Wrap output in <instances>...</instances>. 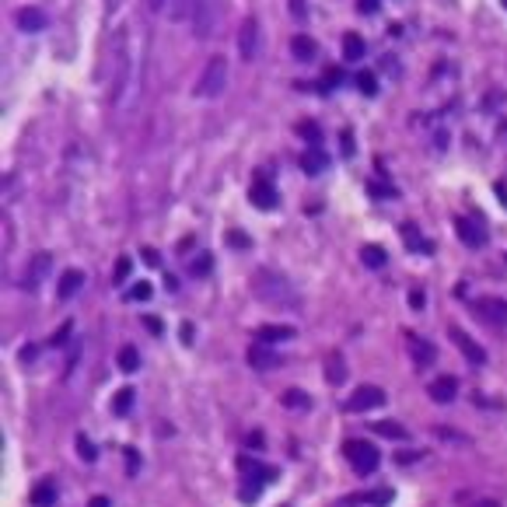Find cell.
Segmentation results:
<instances>
[{"mask_svg":"<svg viewBox=\"0 0 507 507\" xmlns=\"http://www.w3.org/2000/svg\"><path fill=\"white\" fill-rule=\"evenodd\" d=\"M252 294L269 308H301V294L294 291L291 280L276 269H259L252 276Z\"/></svg>","mask_w":507,"mask_h":507,"instance_id":"cell-1","label":"cell"},{"mask_svg":"<svg viewBox=\"0 0 507 507\" xmlns=\"http://www.w3.org/2000/svg\"><path fill=\"white\" fill-rule=\"evenodd\" d=\"M238 472H242V483H245L242 486V500H256L262 493V486L276 479V469L273 466H262V462H256L249 455L238 459Z\"/></svg>","mask_w":507,"mask_h":507,"instance_id":"cell-2","label":"cell"},{"mask_svg":"<svg viewBox=\"0 0 507 507\" xmlns=\"http://www.w3.org/2000/svg\"><path fill=\"white\" fill-rule=\"evenodd\" d=\"M343 459L354 466V472H357V476H371V472L378 469V462H381L378 448H374L371 441H361V437L343 441Z\"/></svg>","mask_w":507,"mask_h":507,"instance_id":"cell-3","label":"cell"},{"mask_svg":"<svg viewBox=\"0 0 507 507\" xmlns=\"http://www.w3.org/2000/svg\"><path fill=\"white\" fill-rule=\"evenodd\" d=\"M224 88H228V60L217 52V56H210V60H207V67H203V74H200L196 95H203V98H220Z\"/></svg>","mask_w":507,"mask_h":507,"instance_id":"cell-4","label":"cell"},{"mask_svg":"<svg viewBox=\"0 0 507 507\" xmlns=\"http://www.w3.org/2000/svg\"><path fill=\"white\" fill-rule=\"evenodd\" d=\"M385 392L378 388V385H361L354 396L347 399V413H367V410H378V406H385Z\"/></svg>","mask_w":507,"mask_h":507,"instance_id":"cell-5","label":"cell"},{"mask_svg":"<svg viewBox=\"0 0 507 507\" xmlns=\"http://www.w3.org/2000/svg\"><path fill=\"white\" fill-rule=\"evenodd\" d=\"M472 308H476V315H479L483 322H490V325H497V329L507 325V301H504V298H476Z\"/></svg>","mask_w":507,"mask_h":507,"instance_id":"cell-6","label":"cell"},{"mask_svg":"<svg viewBox=\"0 0 507 507\" xmlns=\"http://www.w3.org/2000/svg\"><path fill=\"white\" fill-rule=\"evenodd\" d=\"M256 52H259V21L256 18H245L242 28H238V56H242L245 64H252Z\"/></svg>","mask_w":507,"mask_h":507,"instance_id":"cell-7","label":"cell"},{"mask_svg":"<svg viewBox=\"0 0 507 507\" xmlns=\"http://www.w3.org/2000/svg\"><path fill=\"white\" fill-rule=\"evenodd\" d=\"M452 340H455V347L462 350V357H466L472 367H483V364H486V350L472 340L466 329H455V325H452Z\"/></svg>","mask_w":507,"mask_h":507,"instance_id":"cell-8","label":"cell"},{"mask_svg":"<svg viewBox=\"0 0 507 507\" xmlns=\"http://www.w3.org/2000/svg\"><path fill=\"white\" fill-rule=\"evenodd\" d=\"M249 200H252V207H259V210H273L276 207V186H273V179H269V172H259V179H256V186H252V193H249Z\"/></svg>","mask_w":507,"mask_h":507,"instance_id":"cell-9","label":"cell"},{"mask_svg":"<svg viewBox=\"0 0 507 507\" xmlns=\"http://www.w3.org/2000/svg\"><path fill=\"white\" fill-rule=\"evenodd\" d=\"M455 235L469 245V249H483L486 245V228L472 217H455Z\"/></svg>","mask_w":507,"mask_h":507,"instance_id":"cell-10","label":"cell"},{"mask_svg":"<svg viewBox=\"0 0 507 507\" xmlns=\"http://www.w3.org/2000/svg\"><path fill=\"white\" fill-rule=\"evenodd\" d=\"M427 396L434 399V403H455V396H459V381L452 378V374H441V378H434L430 381V388H427Z\"/></svg>","mask_w":507,"mask_h":507,"instance_id":"cell-11","label":"cell"},{"mask_svg":"<svg viewBox=\"0 0 507 507\" xmlns=\"http://www.w3.org/2000/svg\"><path fill=\"white\" fill-rule=\"evenodd\" d=\"M249 364H252L256 371H273V367H280V354H273L269 343L256 340V343L249 347Z\"/></svg>","mask_w":507,"mask_h":507,"instance_id":"cell-12","label":"cell"},{"mask_svg":"<svg viewBox=\"0 0 507 507\" xmlns=\"http://www.w3.org/2000/svg\"><path fill=\"white\" fill-rule=\"evenodd\" d=\"M298 336V329L294 325H259V332H256V340H262V343H284V340H294Z\"/></svg>","mask_w":507,"mask_h":507,"instance_id":"cell-13","label":"cell"},{"mask_svg":"<svg viewBox=\"0 0 507 507\" xmlns=\"http://www.w3.org/2000/svg\"><path fill=\"white\" fill-rule=\"evenodd\" d=\"M301 168H305L308 175H322L325 168H329V157H325V151H322L318 144H315V147H308V151L301 154Z\"/></svg>","mask_w":507,"mask_h":507,"instance_id":"cell-14","label":"cell"},{"mask_svg":"<svg viewBox=\"0 0 507 507\" xmlns=\"http://www.w3.org/2000/svg\"><path fill=\"white\" fill-rule=\"evenodd\" d=\"M343 378H347V361H343V354H340V350H329V357H325V381H329V385H343Z\"/></svg>","mask_w":507,"mask_h":507,"instance_id":"cell-15","label":"cell"},{"mask_svg":"<svg viewBox=\"0 0 507 507\" xmlns=\"http://www.w3.org/2000/svg\"><path fill=\"white\" fill-rule=\"evenodd\" d=\"M81 287H84V273L81 269H67L60 276V287H56V294H60V301H70Z\"/></svg>","mask_w":507,"mask_h":507,"instance_id":"cell-16","label":"cell"},{"mask_svg":"<svg viewBox=\"0 0 507 507\" xmlns=\"http://www.w3.org/2000/svg\"><path fill=\"white\" fill-rule=\"evenodd\" d=\"M410 354H413L417 367H427V364H434V361H437V350H434V343L420 340V336H410Z\"/></svg>","mask_w":507,"mask_h":507,"instance_id":"cell-17","label":"cell"},{"mask_svg":"<svg viewBox=\"0 0 507 507\" xmlns=\"http://www.w3.org/2000/svg\"><path fill=\"white\" fill-rule=\"evenodd\" d=\"M15 21H18L21 32H39V28H46V15H42L39 8H21V11L15 15Z\"/></svg>","mask_w":507,"mask_h":507,"instance_id":"cell-18","label":"cell"},{"mask_svg":"<svg viewBox=\"0 0 507 507\" xmlns=\"http://www.w3.org/2000/svg\"><path fill=\"white\" fill-rule=\"evenodd\" d=\"M280 403H284L287 410H298V413H308L312 410V396H308V392H301V388H284Z\"/></svg>","mask_w":507,"mask_h":507,"instance_id":"cell-19","label":"cell"},{"mask_svg":"<svg viewBox=\"0 0 507 507\" xmlns=\"http://www.w3.org/2000/svg\"><path fill=\"white\" fill-rule=\"evenodd\" d=\"M364 52H367L364 39L357 32H347L343 35V60H364Z\"/></svg>","mask_w":507,"mask_h":507,"instance_id":"cell-20","label":"cell"},{"mask_svg":"<svg viewBox=\"0 0 507 507\" xmlns=\"http://www.w3.org/2000/svg\"><path fill=\"white\" fill-rule=\"evenodd\" d=\"M392 500V490H378V493H354V497H343L340 507H354V504H388Z\"/></svg>","mask_w":507,"mask_h":507,"instance_id":"cell-21","label":"cell"},{"mask_svg":"<svg viewBox=\"0 0 507 507\" xmlns=\"http://www.w3.org/2000/svg\"><path fill=\"white\" fill-rule=\"evenodd\" d=\"M291 52L298 56V60L308 64V60H315V52H318V49H315V39H308V35H294V39H291Z\"/></svg>","mask_w":507,"mask_h":507,"instance_id":"cell-22","label":"cell"},{"mask_svg":"<svg viewBox=\"0 0 507 507\" xmlns=\"http://www.w3.org/2000/svg\"><path fill=\"white\" fill-rule=\"evenodd\" d=\"M371 430L388 437V441H406V427H399L396 420H378V423H371Z\"/></svg>","mask_w":507,"mask_h":507,"instance_id":"cell-23","label":"cell"},{"mask_svg":"<svg viewBox=\"0 0 507 507\" xmlns=\"http://www.w3.org/2000/svg\"><path fill=\"white\" fill-rule=\"evenodd\" d=\"M119 371H126V374H133L137 367H140V354L133 350V347H119Z\"/></svg>","mask_w":507,"mask_h":507,"instance_id":"cell-24","label":"cell"},{"mask_svg":"<svg viewBox=\"0 0 507 507\" xmlns=\"http://www.w3.org/2000/svg\"><path fill=\"white\" fill-rule=\"evenodd\" d=\"M32 504H35V507H52V504H56V486H52V483H42V486H35V493H32Z\"/></svg>","mask_w":507,"mask_h":507,"instance_id":"cell-25","label":"cell"},{"mask_svg":"<svg viewBox=\"0 0 507 507\" xmlns=\"http://www.w3.org/2000/svg\"><path fill=\"white\" fill-rule=\"evenodd\" d=\"M403 238H406V245L413 249V252H420V256H427L430 252V245L417 235V228H413V224H403Z\"/></svg>","mask_w":507,"mask_h":507,"instance_id":"cell-26","label":"cell"},{"mask_svg":"<svg viewBox=\"0 0 507 507\" xmlns=\"http://www.w3.org/2000/svg\"><path fill=\"white\" fill-rule=\"evenodd\" d=\"M364 266H371V269H381L385 266V249L381 245H364Z\"/></svg>","mask_w":507,"mask_h":507,"instance_id":"cell-27","label":"cell"},{"mask_svg":"<svg viewBox=\"0 0 507 507\" xmlns=\"http://www.w3.org/2000/svg\"><path fill=\"white\" fill-rule=\"evenodd\" d=\"M164 4H172V8H168L172 18H189L196 11V0H164Z\"/></svg>","mask_w":507,"mask_h":507,"instance_id":"cell-28","label":"cell"},{"mask_svg":"<svg viewBox=\"0 0 507 507\" xmlns=\"http://www.w3.org/2000/svg\"><path fill=\"white\" fill-rule=\"evenodd\" d=\"M112 410H116L119 417H126L133 410V388H119V396H116V403H112Z\"/></svg>","mask_w":507,"mask_h":507,"instance_id":"cell-29","label":"cell"},{"mask_svg":"<svg viewBox=\"0 0 507 507\" xmlns=\"http://www.w3.org/2000/svg\"><path fill=\"white\" fill-rule=\"evenodd\" d=\"M151 294H154V287L144 280V284H133V287L126 291V301H151Z\"/></svg>","mask_w":507,"mask_h":507,"instance_id":"cell-30","label":"cell"},{"mask_svg":"<svg viewBox=\"0 0 507 507\" xmlns=\"http://www.w3.org/2000/svg\"><path fill=\"white\" fill-rule=\"evenodd\" d=\"M77 452H81V459H84V462H95V459H98L95 444H91V441H88L84 434H77Z\"/></svg>","mask_w":507,"mask_h":507,"instance_id":"cell-31","label":"cell"},{"mask_svg":"<svg viewBox=\"0 0 507 507\" xmlns=\"http://www.w3.org/2000/svg\"><path fill=\"white\" fill-rule=\"evenodd\" d=\"M357 84H361V91H364V95H374V91H378V77H374V74H367V70H361V74H357Z\"/></svg>","mask_w":507,"mask_h":507,"instance_id":"cell-32","label":"cell"},{"mask_svg":"<svg viewBox=\"0 0 507 507\" xmlns=\"http://www.w3.org/2000/svg\"><path fill=\"white\" fill-rule=\"evenodd\" d=\"M298 133H301V137H308V140H312V147L322 140V130H318V126H312V123H301V126H298Z\"/></svg>","mask_w":507,"mask_h":507,"instance_id":"cell-33","label":"cell"},{"mask_svg":"<svg viewBox=\"0 0 507 507\" xmlns=\"http://www.w3.org/2000/svg\"><path fill=\"white\" fill-rule=\"evenodd\" d=\"M200 256H203V259H196V262H193V276H203V273H210V266H213L207 252H200Z\"/></svg>","mask_w":507,"mask_h":507,"instance_id":"cell-34","label":"cell"},{"mask_svg":"<svg viewBox=\"0 0 507 507\" xmlns=\"http://www.w3.org/2000/svg\"><path fill=\"white\" fill-rule=\"evenodd\" d=\"M67 336H70V322H64V329H56L49 343H52V347H64V343H67Z\"/></svg>","mask_w":507,"mask_h":507,"instance_id":"cell-35","label":"cell"},{"mask_svg":"<svg viewBox=\"0 0 507 507\" xmlns=\"http://www.w3.org/2000/svg\"><path fill=\"white\" fill-rule=\"evenodd\" d=\"M112 276H116V284H126V276H130V259H119V262H116V273H112Z\"/></svg>","mask_w":507,"mask_h":507,"instance_id":"cell-36","label":"cell"},{"mask_svg":"<svg viewBox=\"0 0 507 507\" xmlns=\"http://www.w3.org/2000/svg\"><path fill=\"white\" fill-rule=\"evenodd\" d=\"M140 256H144V262H147V266H151V269H157V266H161V256H157V252H154V249H144V252H140Z\"/></svg>","mask_w":507,"mask_h":507,"instance_id":"cell-37","label":"cell"},{"mask_svg":"<svg viewBox=\"0 0 507 507\" xmlns=\"http://www.w3.org/2000/svg\"><path fill=\"white\" fill-rule=\"evenodd\" d=\"M367 189H371V196H385V200H388V196H396V193H392L388 186H381V182H371Z\"/></svg>","mask_w":507,"mask_h":507,"instance_id":"cell-38","label":"cell"},{"mask_svg":"<svg viewBox=\"0 0 507 507\" xmlns=\"http://www.w3.org/2000/svg\"><path fill=\"white\" fill-rule=\"evenodd\" d=\"M228 245H238V249H245V245H249V238H245V235H238V231H231V235H228Z\"/></svg>","mask_w":507,"mask_h":507,"instance_id":"cell-39","label":"cell"},{"mask_svg":"<svg viewBox=\"0 0 507 507\" xmlns=\"http://www.w3.org/2000/svg\"><path fill=\"white\" fill-rule=\"evenodd\" d=\"M417 459H420V452H403V455L396 452V462H417Z\"/></svg>","mask_w":507,"mask_h":507,"instance_id":"cell-40","label":"cell"},{"mask_svg":"<svg viewBox=\"0 0 507 507\" xmlns=\"http://www.w3.org/2000/svg\"><path fill=\"white\" fill-rule=\"evenodd\" d=\"M361 11L364 15H374L378 11V0H361Z\"/></svg>","mask_w":507,"mask_h":507,"instance_id":"cell-41","label":"cell"},{"mask_svg":"<svg viewBox=\"0 0 507 507\" xmlns=\"http://www.w3.org/2000/svg\"><path fill=\"white\" fill-rule=\"evenodd\" d=\"M410 305H413V308H423V291H413V294H410Z\"/></svg>","mask_w":507,"mask_h":507,"instance_id":"cell-42","label":"cell"},{"mask_svg":"<svg viewBox=\"0 0 507 507\" xmlns=\"http://www.w3.org/2000/svg\"><path fill=\"white\" fill-rule=\"evenodd\" d=\"M88 507H112V500H108V497H91Z\"/></svg>","mask_w":507,"mask_h":507,"instance_id":"cell-43","label":"cell"},{"mask_svg":"<svg viewBox=\"0 0 507 507\" xmlns=\"http://www.w3.org/2000/svg\"><path fill=\"white\" fill-rule=\"evenodd\" d=\"M249 444L252 448H262V434H249Z\"/></svg>","mask_w":507,"mask_h":507,"instance_id":"cell-44","label":"cell"},{"mask_svg":"<svg viewBox=\"0 0 507 507\" xmlns=\"http://www.w3.org/2000/svg\"><path fill=\"white\" fill-rule=\"evenodd\" d=\"M504 8H507V0H504Z\"/></svg>","mask_w":507,"mask_h":507,"instance_id":"cell-45","label":"cell"}]
</instances>
